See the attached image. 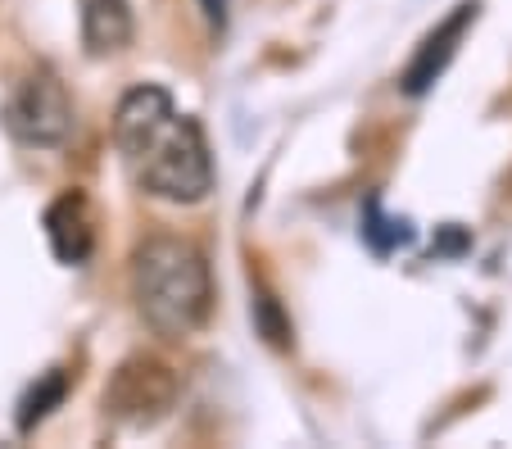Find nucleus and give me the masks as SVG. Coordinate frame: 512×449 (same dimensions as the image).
Instances as JSON below:
<instances>
[{"label": "nucleus", "instance_id": "obj_1", "mask_svg": "<svg viewBox=\"0 0 512 449\" xmlns=\"http://www.w3.org/2000/svg\"><path fill=\"white\" fill-rule=\"evenodd\" d=\"M114 141L132 182L168 205H195L213 191V159L191 114H177L164 87H132L114 114Z\"/></svg>", "mask_w": 512, "mask_h": 449}, {"label": "nucleus", "instance_id": "obj_2", "mask_svg": "<svg viewBox=\"0 0 512 449\" xmlns=\"http://www.w3.org/2000/svg\"><path fill=\"white\" fill-rule=\"evenodd\" d=\"M132 295L150 332L164 341H186L209 318V264L182 236H150L132 254Z\"/></svg>", "mask_w": 512, "mask_h": 449}, {"label": "nucleus", "instance_id": "obj_3", "mask_svg": "<svg viewBox=\"0 0 512 449\" xmlns=\"http://www.w3.org/2000/svg\"><path fill=\"white\" fill-rule=\"evenodd\" d=\"M5 132L19 146H64L73 132V100L59 73L32 69L5 105Z\"/></svg>", "mask_w": 512, "mask_h": 449}, {"label": "nucleus", "instance_id": "obj_4", "mask_svg": "<svg viewBox=\"0 0 512 449\" xmlns=\"http://www.w3.org/2000/svg\"><path fill=\"white\" fill-rule=\"evenodd\" d=\"M173 400H177V377L159 359H127L105 391V409L118 422H132V427L159 422L173 409Z\"/></svg>", "mask_w": 512, "mask_h": 449}, {"label": "nucleus", "instance_id": "obj_5", "mask_svg": "<svg viewBox=\"0 0 512 449\" xmlns=\"http://www.w3.org/2000/svg\"><path fill=\"white\" fill-rule=\"evenodd\" d=\"M476 0H463L454 14H449L445 23L435 32H426V41L417 46V55H413V64L404 69V78H399V87H404V96H426V91L440 82V73L449 69V59H454V50H458V41H463V32L476 23Z\"/></svg>", "mask_w": 512, "mask_h": 449}, {"label": "nucleus", "instance_id": "obj_6", "mask_svg": "<svg viewBox=\"0 0 512 449\" xmlns=\"http://www.w3.org/2000/svg\"><path fill=\"white\" fill-rule=\"evenodd\" d=\"M46 241L59 264H68V268H78L91 259L96 227H91V205L82 191H64V196L46 209Z\"/></svg>", "mask_w": 512, "mask_h": 449}, {"label": "nucleus", "instance_id": "obj_7", "mask_svg": "<svg viewBox=\"0 0 512 449\" xmlns=\"http://www.w3.org/2000/svg\"><path fill=\"white\" fill-rule=\"evenodd\" d=\"M127 41H132V0H82L87 55H114Z\"/></svg>", "mask_w": 512, "mask_h": 449}, {"label": "nucleus", "instance_id": "obj_8", "mask_svg": "<svg viewBox=\"0 0 512 449\" xmlns=\"http://www.w3.org/2000/svg\"><path fill=\"white\" fill-rule=\"evenodd\" d=\"M68 395V372L64 368H50L37 386H28V395L19 400V431H32L50 409H59Z\"/></svg>", "mask_w": 512, "mask_h": 449}, {"label": "nucleus", "instance_id": "obj_9", "mask_svg": "<svg viewBox=\"0 0 512 449\" xmlns=\"http://www.w3.org/2000/svg\"><path fill=\"white\" fill-rule=\"evenodd\" d=\"M408 236H413V232H408V223H399V218H386L377 200L363 209V241H368L377 254H390L395 245H408Z\"/></svg>", "mask_w": 512, "mask_h": 449}, {"label": "nucleus", "instance_id": "obj_10", "mask_svg": "<svg viewBox=\"0 0 512 449\" xmlns=\"http://www.w3.org/2000/svg\"><path fill=\"white\" fill-rule=\"evenodd\" d=\"M254 323H259V332L268 336V345H277V350H286L295 336H290V323L281 318L277 300H272L268 291H259V300H254Z\"/></svg>", "mask_w": 512, "mask_h": 449}, {"label": "nucleus", "instance_id": "obj_11", "mask_svg": "<svg viewBox=\"0 0 512 449\" xmlns=\"http://www.w3.org/2000/svg\"><path fill=\"white\" fill-rule=\"evenodd\" d=\"M209 28H227V0H200Z\"/></svg>", "mask_w": 512, "mask_h": 449}]
</instances>
